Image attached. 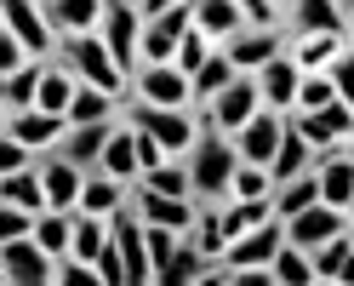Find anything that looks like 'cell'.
<instances>
[{
	"instance_id": "1",
	"label": "cell",
	"mask_w": 354,
	"mask_h": 286,
	"mask_svg": "<svg viewBox=\"0 0 354 286\" xmlns=\"http://www.w3.org/2000/svg\"><path fill=\"white\" fill-rule=\"evenodd\" d=\"M183 166H189V195H194V201L223 206L229 201V178H234V166H240L234 138H223V132H212L201 120V138H194V149L183 155Z\"/></svg>"
},
{
	"instance_id": "2",
	"label": "cell",
	"mask_w": 354,
	"mask_h": 286,
	"mask_svg": "<svg viewBox=\"0 0 354 286\" xmlns=\"http://www.w3.org/2000/svg\"><path fill=\"white\" fill-rule=\"evenodd\" d=\"M120 115L131 126H143L149 138H160L166 155H189L194 138H201V109H160V103H143V98H126Z\"/></svg>"
},
{
	"instance_id": "3",
	"label": "cell",
	"mask_w": 354,
	"mask_h": 286,
	"mask_svg": "<svg viewBox=\"0 0 354 286\" xmlns=\"http://www.w3.org/2000/svg\"><path fill=\"white\" fill-rule=\"evenodd\" d=\"M57 57L75 69V80H86V86H103V92L126 98L131 75L115 63V52L103 46V35H63V40H57Z\"/></svg>"
},
{
	"instance_id": "4",
	"label": "cell",
	"mask_w": 354,
	"mask_h": 286,
	"mask_svg": "<svg viewBox=\"0 0 354 286\" xmlns=\"http://www.w3.org/2000/svg\"><path fill=\"white\" fill-rule=\"evenodd\" d=\"M263 109V92H257V75H234L217 98H206L201 103V120L212 126V132H223V138H234L240 126H246L252 115Z\"/></svg>"
},
{
	"instance_id": "5",
	"label": "cell",
	"mask_w": 354,
	"mask_h": 286,
	"mask_svg": "<svg viewBox=\"0 0 354 286\" xmlns=\"http://www.w3.org/2000/svg\"><path fill=\"white\" fill-rule=\"evenodd\" d=\"M126 98H143V103H160V109H194L189 75L177 69V63H138V69H131Z\"/></svg>"
},
{
	"instance_id": "6",
	"label": "cell",
	"mask_w": 354,
	"mask_h": 286,
	"mask_svg": "<svg viewBox=\"0 0 354 286\" xmlns=\"http://www.w3.org/2000/svg\"><path fill=\"white\" fill-rule=\"evenodd\" d=\"M0 24L24 40L29 57H57V29H52L40 0H0Z\"/></svg>"
},
{
	"instance_id": "7",
	"label": "cell",
	"mask_w": 354,
	"mask_h": 286,
	"mask_svg": "<svg viewBox=\"0 0 354 286\" xmlns=\"http://www.w3.org/2000/svg\"><path fill=\"white\" fill-rule=\"evenodd\" d=\"M35 172H40V189H46V206H57V212H75V206H80L86 166H75L63 149H40V155H35Z\"/></svg>"
},
{
	"instance_id": "8",
	"label": "cell",
	"mask_w": 354,
	"mask_h": 286,
	"mask_svg": "<svg viewBox=\"0 0 354 286\" xmlns=\"http://www.w3.org/2000/svg\"><path fill=\"white\" fill-rule=\"evenodd\" d=\"M97 35H103V46L115 52V63H120L126 75L138 69V40H143V12H138V0H109Z\"/></svg>"
},
{
	"instance_id": "9",
	"label": "cell",
	"mask_w": 354,
	"mask_h": 286,
	"mask_svg": "<svg viewBox=\"0 0 354 286\" xmlns=\"http://www.w3.org/2000/svg\"><path fill=\"white\" fill-rule=\"evenodd\" d=\"M131 212H138L143 224H166L177 235H189L201 201H194V195H160V189H149V184H131Z\"/></svg>"
},
{
	"instance_id": "10",
	"label": "cell",
	"mask_w": 354,
	"mask_h": 286,
	"mask_svg": "<svg viewBox=\"0 0 354 286\" xmlns=\"http://www.w3.org/2000/svg\"><path fill=\"white\" fill-rule=\"evenodd\" d=\"M223 52H229V63H234L240 75H257L269 57L286 52V29H280V24H246L240 35L223 40Z\"/></svg>"
},
{
	"instance_id": "11",
	"label": "cell",
	"mask_w": 354,
	"mask_h": 286,
	"mask_svg": "<svg viewBox=\"0 0 354 286\" xmlns=\"http://www.w3.org/2000/svg\"><path fill=\"white\" fill-rule=\"evenodd\" d=\"M52 263H57V258L40 247L35 235L0 247V275H6V286H52Z\"/></svg>"
},
{
	"instance_id": "12",
	"label": "cell",
	"mask_w": 354,
	"mask_h": 286,
	"mask_svg": "<svg viewBox=\"0 0 354 286\" xmlns=\"http://www.w3.org/2000/svg\"><path fill=\"white\" fill-rule=\"evenodd\" d=\"M280 240H286V224H280V217H269V224H257V229H246V235H234L217 263H223V269H269L274 252H280Z\"/></svg>"
},
{
	"instance_id": "13",
	"label": "cell",
	"mask_w": 354,
	"mask_h": 286,
	"mask_svg": "<svg viewBox=\"0 0 354 286\" xmlns=\"http://www.w3.org/2000/svg\"><path fill=\"white\" fill-rule=\"evenodd\" d=\"M280 24L292 35H348L343 0H280Z\"/></svg>"
},
{
	"instance_id": "14",
	"label": "cell",
	"mask_w": 354,
	"mask_h": 286,
	"mask_svg": "<svg viewBox=\"0 0 354 286\" xmlns=\"http://www.w3.org/2000/svg\"><path fill=\"white\" fill-rule=\"evenodd\" d=\"M343 229H348V212H343V206H326V201H315V206H303V212L286 217V240L303 247V252H315L320 240L343 235Z\"/></svg>"
},
{
	"instance_id": "15",
	"label": "cell",
	"mask_w": 354,
	"mask_h": 286,
	"mask_svg": "<svg viewBox=\"0 0 354 286\" xmlns=\"http://www.w3.org/2000/svg\"><path fill=\"white\" fill-rule=\"evenodd\" d=\"M280 132H286V115L263 103L257 115H252L246 126L234 132V155H240V161H257V166H269V161H274V149H280Z\"/></svg>"
},
{
	"instance_id": "16",
	"label": "cell",
	"mask_w": 354,
	"mask_h": 286,
	"mask_svg": "<svg viewBox=\"0 0 354 286\" xmlns=\"http://www.w3.org/2000/svg\"><path fill=\"white\" fill-rule=\"evenodd\" d=\"M115 126H120V115H103V120L69 126V132H63V138H57L52 149H63V155H69L75 166H86V172H92V166H97V155H103V143L115 138Z\"/></svg>"
},
{
	"instance_id": "17",
	"label": "cell",
	"mask_w": 354,
	"mask_h": 286,
	"mask_svg": "<svg viewBox=\"0 0 354 286\" xmlns=\"http://www.w3.org/2000/svg\"><path fill=\"white\" fill-rule=\"evenodd\" d=\"M0 126H6L17 143H29L35 155H40V149H52L63 132H69V120H63V115H46V109H12V115L0 120Z\"/></svg>"
},
{
	"instance_id": "18",
	"label": "cell",
	"mask_w": 354,
	"mask_h": 286,
	"mask_svg": "<svg viewBox=\"0 0 354 286\" xmlns=\"http://www.w3.org/2000/svg\"><path fill=\"white\" fill-rule=\"evenodd\" d=\"M315 178H320V201L326 206H348L354 201V155H348V149H326V155H315Z\"/></svg>"
},
{
	"instance_id": "19",
	"label": "cell",
	"mask_w": 354,
	"mask_h": 286,
	"mask_svg": "<svg viewBox=\"0 0 354 286\" xmlns=\"http://www.w3.org/2000/svg\"><path fill=\"white\" fill-rule=\"evenodd\" d=\"M297 80H303V69L280 52V57H269V63L257 69V92H263V103H269V109L292 115V103H297Z\"/></svg>"
},
{
	"instance_id": "20",
	"label": "cell",
	"mask_w": 354,
	"mask_h": 286,
	"mask_svg": "<svg viewBox=\"0 0 354 286\" xmlns=\"http://www.w3.org/2000/svg\"><path fill=\"white\" fill-rule=\"evenodd\" d=\"M40 6H46L52 29H57V40H63V35H97L109 0H40Z\"/></svg>"
},
{
	"instance_id": "21",
	"label": "cell",
	"mask_w": 354,
	"mask_h": 286,
	"mask_svg": "<svg viewBox=\"0 0 354 286\" xmlns=\"http://www.w3.org/2000/svg\"><path fill=\"white\" fill-rule=\"evenodd\" d=\"M212 263H217V258H206V252L183 235V247L154 269V280H160V286H201V280H212Z\"/></svg>"
},
{
	"instance_id": "22",
	"label": "cell",
	"mask_w": 354,
	"mask_h": 286,
	"mask_svg": "<svg viewBox=\"0 0 354 286\" xmlns=\"http://www.w3.org/2000/svg\"><path fill=\"white\" fill-rule=\"evenodd\" d=\"M97 172H109V178H120V184H138V132H131V120L115 126V138L103 143V155H97Z\"/></svg>"
},
{
	"instance_id": "23",
	"label": "cell",
	"mask_w": 354,
	"mask_h": 286,
	"mask_svg": "<svg viewBox=\"0 0 354 286\" xmlns=\"http://www.w3.org/2000/svg\"><path fill=\"white\" fill-rule=\"evenodd\" d=\"M343 46H348V35H292L286 40V57H292L303 75H320V69H331V57Z\"/></svg>"
},
{
	"instance_id": "24",
	"label": "cell",
	"mask_w": 354,
	"mask_h": 286,
	"mask_svg": "<svg viewBox=\"0 0 354 286\" xmlns=\"http://www.w3.org/2000/svg\"><path fill=\"white\" fill-rule=\"evenodd\" d=\"M315 166V143L303 138V132L286 120V132H280V149H274V161H269V184L280 189L286 178H297V172H308Z\"/></svg>"
},
{
	"instance_id": "25",
	"label": "cell",
	"mask_w": 354,
	"mask_h": 286,
	"mask_svg": "<svg viewBox=\"0 0 354 286\" xmlns=\"http://www.w3.org/2000/svg\"><path fill=\"white\" fill-rule=\"evenodd\" d=\"M75 92H80L75 69H69L63 57H46V69H40V92H35V109H46V115H63Z\"/></svg>"
},
{
	"instance_id": "26",
	"label": "cell",
	"mask_w": 354,
	"mask_h": 286,
	"mask_svg": "<svg viewBox=\"0 0 354 286\" xmlns=\"http://www.w3.org/2000/svg\"><path fill=\"white\" fill-rule=\"evenodd\" d=\"M194 29L223 46L229 35L246 29V12H240V0H194Z\"/></svg>"
},
{
	"instance_id": "27",
	"label": "cell",
	"mask_w": 354,
	"mask_h": 286,
	"mask_svg": "<svg viewBox=\"0 0 354 286\" xmlns=\"http://www.w3.org/2000/svg\"><path fill=\"white\" fill-rule=\"evenodd\" d=\"M131 201V184H120V178H109V172H86V189H80V212H97V217H109V212H120Z\"/></svg>"
},
{
	"instance_id": "28",
	"label": "cell",
	"mask_w": 354,
	"mask_h": 286,
	"mask_svg": "<svg viewBox=\"0 0 354 286\" xmlns=\"http://www.w3.org/2000/svg\"><path fill=\"white\" fill-rule=\"evenodd\" d=\"M40 69H46V57H29L17 63L12 75H0V109H35V92H40Z\"/></svg>"
},
{
	"instance_id": "29",
	"label": "cell",
	"mask_w": 354,
	"mask_h": 286,
	"mask_svg": "<svg viewBox=\"0 0 354 286\" xmlns=\"http://www.w3.org/2000/svg\"><path fill=\"white\" fill-rule=\"evenodd\" d=\"M234 75H240V69L229 63V52H223V46H212V57H206L201 69L189 75V92H194V109H201L206 98H217V92H223V86H229Z\"/></svg>"
},
{
	"instance_id": "30",
	"label": "cell",
	"mask_w": 354,
	"mask_h": 286,
	"mask_svg": "<svg viewBox=\"0 0 354 286\" xmlns=\"http://www.w3.org/2000/svg\"><path fill=\"white\" fill-rule=\"evenodd\" d=\"M120 103H126V98H115V92H103V86H86V80H80V92L69 98V109H63V120H69V126H86V120L120 115Z\"/></svg>"
},
{
	"instance_id": "31",
	"label": "cell",
	"mask_w": 354,
	"mask_h": 286,
	"mask_svg": "<svg viewBox=\"0 0 354 286\" xmlns=\"http://www.w3.org/2000/svg\"><path fill=\"white\" fill-rule=\"evenodd\" d=\"M29 235H35L52 258H69V240H75V212H57V206L35 212V229H29Z\"/></svg>"
},
{
	"instance_id": "32",
	"label": "cell",
	"mask_w": 354,
	"mask_h": 286,
	"mask_svg": "<svg viewBox=\"0 0 354 286\" xmlns=\"http://www.w3.org/2000/svg\"><path fill=\"white\" fill-rule=\"evenodd\" d=\"M103 247H109V217L80 212V206H75V240H69V258L97 263V252H103Z\"/></svg>"
},
{
	"instance_id": "33",
	"label": "cell",
	"mask_w": 354,
	"mask_h": 286,
	"mask_svg": "<svg viewBox=\"0 0 354 286\" xmlns=\"http://www.w3.org/2000/svg\"><path fill=\"white\" fill-rule=\"evenodd\" d=\"M0 201H12V206H24V212H46V189H40V172L35 166H17L0 178Z\"/></svg>"
},
{
	"instance_id": "34",
	"label": "cell",
	"mask_w": 354,
	"mask_h": 286,
	"mask_svg": "<svg viewBox=\"0 0 354 286\" xmlns=\"http://www.w3.org/2000/svg\"><path fill=\"white\" fill-rule=\"evenodd\" d=\"M320 201V178H315V166L308 172H297V178H286L280 189H274V217L286 224L292 212H303V206H315Z\"/></svg>"
},
{
	"instance_id": "35",
	"label": "cell",
	"mask_w": 354,
	"mask_h": 286,
	"mask_svg": "<svg viewBox=\"0 0 354 286\" xmlns=\"http://www.w3.org/2000/svg\"><path fill=\"white\" fill-rule=\"evenodd\" d=\"M269 275H274V286H315V263H308L303 247L280 240V252H274V263H269Z\"/></svg>"
},
{
	"instance_id": "36",
	"label": "cell",
	"mask_w": 354,
	"mask_h": 286,
	"mask_svg": "<svg viewBox=\"0 0 354 286\" xmlns=\"http://www.w3.org/2000/svg\"><path fill=\"white\" fill-rule=\"evenodd\" d=\"M189 240H194V247H201L206 258H223V247H229V235H223V206L201 201V212H194V229H189Z\"/></svg>"
},
{
	"instance_id": "37",
	"label": "cell",
	"mask_w": 354,
	"mask_h": 286,
	"mask_svg": "<svg viewBox=\"0 0 354 286\" xmlns=\"http://www.w3.org/2000/svg\"><path fill=\"white\" fill-rule=\"evenodd\" d=\"M257 195H274V184H269V166L240 161V166H234V178H229V201H257Z\"/></svg>"
},
{
	"instance_id": "38",
	"label": "cell",
	"mask_w": 354,
	"mask_h": 286,
	"mask_svg": "<svg viewBox=\"0 0 354 286\" xmlns=\"http://www.w3.org/2000/svg\"><path fill=\"white\" fill-rule=\"evenodd\" d=\"M138 184L160 189V195H189V166H183V155H171V161H160V166H149Z\"/></svg>"
},
{
	"instance_id": "39",
	"label": "cell",
	"mask_w": 354,
	"mask_h": 286,
	"mask_svg": "<svg viewBox=\"0 0 354 286\" xmlns=\"http://www.w3.org/2000/svg\"><path fill=\"white\" fill-rule=\"evenodd\" d=\"M343 258H348V229H343V235H331V240H320V247L308 252V263H315V280H337Z\"/></svg>"
},
{
	"instance_id": "40",
	"label": "cell",
	"mask_w": 354,
	"mask_h": 286,
	"mask_svg": "<svg viewBox=\"0 0 354 286\" xmlns=\"http://www.w3.org/2000/svg\"><path fill=\"white\" fill-rule=\"evenodd\" d=\"M212 46H217V40H212V35H201V29L189 24V29H183V40H177V57H171V63H177L183 75H194V69H201V63L212 57Z\"/></svg>"
},
{
	"instance_id": "41",
	"label": "cell",
	"mask_w": 354,
	"mask_h": 286,
	"mask_svg": "<svg viewBox=\"0 0 354 286\" xmlns=\"http://www.w3.org/2000/svg\"><path fill=\"white\" fill-rule=\"evenodd\" d=\"M331 98H337V86H331V75L320 69V75H303V80H297V103H292V109L315 115V109H326Z\"/></svg>"
},
{
	"instance_id": "42",
	"label": "cell",
	"mask_w": 354,
	"mask_h": 286,
	"mask_svg": "<svg viewBox=\"0 0 354 286\" xmlns=\"http://www.w3.org/2000/svg\"><path fill=\"white\" fill-rule=\"evenodd\" d=\"M315 120L326 126V138H331V149H343V138L354 132V109H348L343 98H331L326 109H315Z\"/></svg>"
},
{
	"instance_id": "43",
	"label": "cell",
	"mask_w": 354,
	"mask_h": 286,
	"mask_svg": "<svg viewBox=\"0 0 354 286\" xmlns=\"http://www.w3.org/2000/svg\"><path fill=\"white\" fill-rule=\"evenodd\" d=\"M143 240H149V263H154V269H160V263H166L177 247H183V235L166 229V224H143Z\"/></svg>"
},
{
	"instance_id": "44",
	"label": "cell",
	"mask_w": 354,
	"mask_h": 286,
	"mask_svg": "<svg viewBox=\"0 0 354 286\" xmlns=\"http://www.w3.org/2000/svg\"><path fill=\"white\" fill-rule=\"evenodd\" d=\"M29 229H35V212L12 206V201H0V247H6V240H24Z\"/></svg>"
},
{
	"instance_id": "45",
	"label": "cell",
	"mask_w": 354,
	"mask_h": 286,
	"mask_svg": "<svg viewBox=\"0 0 354 286\" xmlns=\"http://www.w3.org/2000/svg\"><path fill=\"white\" fill-rule=\"evenodd\" d=\"M17 166H35V149L29 143H17L6 126H0V178H6V172H17Z\"/></svg>"
},
{
	"instance_id": "46",
	"label": "cell",
	"mask_w": 354,
	"mask_h": 286,
	"mask_svg": "<svg viewBox=\"0 0 354 286\" xmlns=\"http://www.w3.org/2000/svg\"><path fill=\"white\" fill-rule=\"evenodd\" d=\"M97 275H103V286H126V258L115 247V235H109V247L97 252Z\"/></svg>"
},
{
	"instance_id": "47",
	"label": "cell",
	"mask_w": 354,
	"mask_h": 286,
	"mask_svg": "<svg viewBox=\"0 0 354 286\" xmlns=\"http://www.w3.org/2000/svg\"><path fill=\"white\" fill-rule=\"evenodd\" d=\"M17 63H29V52H24V40H17L6 24H0V75H12Z\"/></svg>"
},
{
	"instance_id": "48",
	"label": "cell",
	"mask_w": 354,
	"mask_h": 286,
	"mask_svg": "<svg viewBox=\"0 0 354 286\" xmlns=\"http://www.w3.org/2000/svg\"><path fill=\"white\" fill-rule=\"evenodd\" d=\"M131 132H138V166H143V172H149V166H160V161H171L166 149H160V138H149L143 126H131ZM143 172H138V178H143Z\"/></svg>"
},
{
	"instance_id": "49",
	"label": "cell",
	"mask_w": 354,
	"mask_h": 286,
	"mask_svg": "<svg viewBox=\"0 0 354 286\" xmlns=\"http://www.w3.org/2000/svg\"><path fill=\"white\" fill-rule=\"evenodd\" d=\"M166 6H177V0H138V12H143V17H160Z\"/></svg>"
},
{
	"instance_id": "50",
	"label": "cell",
	"mask_w": 354,
	"mask_h": 286,
	"mask_svg": "<svg viewBox=\"0 0 354 286\" xmlns=\"http://www.w3.org/2000/svg\"><path fill=\"white\" fill-rule=\"evenodd\" d=\"M343 149H348V155H354V132H348V138H343Z\"/></svg>"
},
{
	"instance_id": "51",
	"label": "cell",
	"mask_w": 354,
	"mask_h": 286,
	"mask_svg": "<svg viewBox=\"0 0 354 286\" xmlns=\"http://www.w3.org/2000/svg\"><path fill=\"white\" fill-rule=\"evenodd\" d=\"M348 40H354V6H348Z\"/></svg>"
},
{
	"instance_id": "52",
	"label": "cell",
	"mask_w": 354,
	"mask_h": 286,
	"mask_svg": "<svg viewBox=\"0 0 354 286\" xmlns=\"http://www.w3.org/2000/svg\"><path fill=\"white\" fill-rule=\"evenodd\" d=\"M343 212H348V224H354V201H348V206H343Z\"/></svg>"
},
{
	"instance_id": "53",
	"label": "cell",
	"mask_w": 354,
	"mask_h": 286,
	"mask_svg": "<svg viewBox=\"0 0 354 286\" xmlns=\"http://www.w3.org/2000/svg\"><path fill=\"white\" fill-rule=\"evenodd\" d=\"M0 120H6V109H0Z\"/></svg>"
},
{
	"instance_id": "54",
	"label": "cell",
	"mask_w": 354,
	"mask_h": 286,
	"mask_svg": "<svg viewBox=\"0 0 354 286\" xmlns=\"http://www.w3.org/2000/svg\"><path fill=\"white\" fill-rule=\"evenodd\" d=\"M0 286H6V275H0Z\"/></svg>"
},
{
	"instance_id": "55",
	"label": "cell",
	"mask_w": 354,
	"mask_h": 286,
	"mask_svg": "<svg viewBox=\"0 0 354 286\" xmlns=\"http://www.w3.org/2000/svg\"><path fill=\"white\" fill-rule=\"evenodd\" d=\"M343 6H354V0H343Z\"/></svg>"
}]
</instances>
